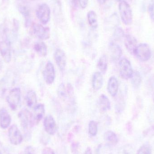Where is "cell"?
Returning a JSON list of instances; mask_svg holds the SVG:
<instances>
[{
  "instance_id": "60d3db41",
  "label": "cell",
  "mask_w": 154,
  "mask_h": 154,
  "mask_svg": "<svg viewBox=\"0 0 154 154\" xmlns=\"http://www.w3.org/2000/svg\"><path fill=\"white\" fill-rule=\"evenodd\" d=\"M152 83L154 87V75H153V76L152 77Z\"/></svg>"
},
{
  "instance_id": "ab89813d",
  "label": "cell",
  "mask_w": 154,
  "mask_h": 154,
  "mask_svg": "<svg viewBox=\"0 0 154 154\" xmlns=\"http://www.w3.org/2000/svg\"><path fill=\"white\" fill-rule=\"evenodd\" d=\"M108 0H97L98 2L100 5H103Z\"/></svg>"
},
{
  "instance_id": "74e56055",
  "label": "cell",
  "mask_w": 154,
  "mask_h": 154,
  "mask_svg": "<svg viewBox=\"0 0 154 154\" xmlns=\"http://www.w3.org/2000/svg\"><path fill=\"white\" fill-rule=\"evenodd\" d=\"M83 154H92V150L90 147H87Z\"/></svg>"
},
{
  "instance_id": "5bb4252c",
  "label": "cell",
  "mask_w": 154,
  "mask_h": 154,
  "mask_svg": "<svg viewBox=\"0 0 154 154\" xmlns=\"http://www.w3.org/2000/svg\"><path fill=\"white\" fill-rule=\"evenodd\" d=\"M33 109V113L32 114L33 122L34 124H38L44 116L45 107L43 104H39L36 105Z\"/></svg>"
},
{
  "instance_id": "7c38bea8",
  "label": "cell",
  "mask_w": 154,
  "mask_h": 154,
  "mask_svg": "<svg viewBox=\"0 0 154 154\" xmlns=\"http://www.w3.org/2000/svg\"><path fill=\"white\" fill-rule=\"evenodd\" d=\"M44 127L45 131L50 135H54L56 134L57 130V125L54 118L51 116L48 115L44 120Z\"/></svg>"
},
{
  "instance_id": "4fadbf2b",
  "label": "cell",
  "mask_w": 154,
  "mask_h": 154,
  "mask_svg": "<svg viewBox=\"0 0 154 154\" xmlns=\"http://www.w3.org/2000/svg\"><path fill=\"white\" fill-rule=\"evenodd\" d=\"M54 58L59 68L62 71L64 70L66 65V57L65 52L60 49H57L55 51Z\"/></svg>"
},
{
  "instance_id": "8d00e7d4",
  "label": "cell",
  "mask_w": 154,
  "mask_h": 154,
  "mask_svg": "<svg viewBox=\"0 0 154 154\" xmlns=\"http://www.w3.org/2000/svg\"><path fill=\"white\" fill-rule=\"evenodd\" d=\"M70 4L74 7H76L77 3H78V0H69Z\"/></svg>"
},
{
  "instance_id": "bcb514c9",
  "label": "cell",
  "mask_w": 154,
  "mask_h": 154,
  "mask_svg": "<svg viewBox=\"0 0 154 154\" xmlns=\"http://www.w3.org/2000/svg\"><path fill=\"white\" fill-rule=\"evenodd\" d=\"M0 154H1V152H0Z\"/></svg>"
},
{
  "instance_id": "9c48e42d",
  "label": "cell",
  "mask_w": 154,
  "mask_h": 154,
  "mask_svg": "<svg viewBox=\"0 0 154 154\" xmlns=\"http://www.w3.org/2000/svg\"><path fill=\"white\" fill-rule=\"evenodd\" d=\"M32 27L33 34L38 38L42 40H45L50 38L49 28L37 23H33Z\"/></svg>"
},
{
  "instance_id": "8992f818",
  "label": "cell",
  "mask_w": 154,
  "mask_h": 154,
  "mask_svg": "<svg viewBox=\"0 0 154 154\" xmlns=\"http://www.w3.org/2000/svg\"><path fill=\"white\" fill-rule=\"evenodd\" d=\"M19 117L21 125L25 131H29L34 124L32 114L27 109L22 110L19 113Z\"/></svg>"
},
{
  "instance_id": "f6af8a7d",
  "label": "cell",
  "mask_w": 154,
  "mask_h": 154,
  "mask_svg": "<svg viewBox=\"0 0 154 154\" xmlns=\"http://www.w3.org/2000/svg\"><path fill=\"white\" fill-rule=\"evenodd\" d=\"M128 1H132V0H128Z\"/></svg>"
},
{
  "instance_id": "2e32d148",
  "label": "cell",
  "mask_w": 154,
  "mask_h": 154,
  "mask_svg": "<svg viewBox=\"0 0 154 154\" xmlns=\"http://www.w3.org/2000/svg\"><path fill=\"white\" fill-rule=\"evenodd\" d=\"M11 116L5 109L0 110V126L3 129H6L11 125Z\"/></svg>"
},
{
  "instance_id": "277c9868",
  "label": "cell",
  "mask_w": 154,
  "mask_h": 154,
  "mask_svg": "<svg viewBox=\"0 0 154 154\" xmlns=\"http://www.w3.org/2000/svg\"><path fill=\"white\" fill-rule=\"evenodd\" d=\"M119 74L124 79H131L134 74L133 67L129 60L127 59H122L119 62Z\"/></svg>"
},
{
  "instance_id": "484cf974",
  "label": "cell",
  "mask_w": 154,
  "mask_h": 154,
  "mask_svg": "<svg viewBox=\"0 0 154 154\" xmlns=\"http://www.w3.org/2000/svg\"><path fill=\"white\" fill-rule=\"evenodd\" d=\"M131 79L133 87L135 89L139 88L142 82V77L140 73L138 71H136L134 73Z\"/></svg>"
},
{
  "instance_id": "d590c367",
  "label": "cell",
  "mask_w": 154,
  "mask_h": 154,
  "mask_svg": "<svg viewBox=\"0 0 154 154\" xmlns=\"http://www.w3.org/2000/svg\"><path fill=\"white\" fill-rule=\"evenodd\" d=\"M42 154H55L53 149L50 147H45L42 150Z\"/></svg>"
},
{
  "instance_id": "f546056e",
  "label": "cell",
  "mask_w": 154,
  "mask_h": 154,
  "mask_svg": "<svg viewBox=\"0 0 154 154\" xmlns=\"http://www.w3.org/2000/svg\"><path fill=\"white\" fill-rule=\"evenodd\" d=\"M72 154H79L80 145L78 142H73L70 146Z\"/></svg>"
},
{
  "instance_id": "7a4b0ae2",
  "label": "cell",
  "mask_w": 154,
  "mask_h": 154,
  "mask_svg": "<svg viewBox=\"0 0 154 154\" xmlns=\"http://www.w3.org/2000/svg\"><path fill=\"white\" fill-rule=\"evenodd\" d=\"M134 55L141 61L146 62L151 58L152 51L148 44L141 43L137 46L134 51Z\"/></svg>"
},
{
  "instance_id": "5b68a950",
  "label": "cell",
  "mask_w": 154,
  "mask_h": 154,
  "mask_svg": "<svg viewBox=\"0 0 154 154\" xmlns=\"http://www.w3.org/2000/svg\"><path fill=\"white\" fill-rule=\"evenodd\" d=\"M36 16L43 24H46L51 19V9L47 3H42L38 7L36 12Z\"/></svg>"
},
{
  "instance_id": "603a6c76",
  "label": "cell",
  "mask_w": 154,
  "mask_h": 154,
  "mask_svg": "<svg viewBox=\"0 0 154 154\" xmlns=\"http://www.w3.org/2000/svg\"><path fill=\"white\" fill-rule=\"evenodd\" d=\"M26 104L29 108H33L37 105V97L35 91L31 90L28 91L26 97Z\"/></svg>"
},
{
  "instance_id": "6da1fadb",
  "label": "cell",
  "mask_w": 154,
  "mask_h": 154,
  "mask_svg": "<svg viewBox=\"0 0 154 154\" xmlns=\"http://www.w3.org/2000/svg\"><path fill=\"white\" fill-rule=\"evenodd\" d=\"M119 10L123 23L127 26L131 25L133 21V12L128 3L123 0L120 1L119 4Z\"/></svg>"
},
{
  "instance_id": "83f0119b",
  "label": "cell",
  "mask_w": 154,
  "mask_h": 154,
  "mask_svg": "<svg viewBox=\"0 0 154 154\" xmlns=\"http://www.w3.org/2000/svg\"><path fill=\"white\" fill-rule=\"evenodd\" d=\"M137 154H152V147L149 143H145L137 151Z\"/></svg>"
},
{
  "instance_id": "ac0fdd59",
  "label": "cell",
  "mask_w": 154,
  "mask_h": 154,
  "mask_svg": "<svg viewBox=\"0 0 154 154\" xmlns=\"http://www.w3.org/2000/svg\"><path fill=\"white\" fill-rule=\"evenodd\" d=\"M108 91L112 97H115L117 94L119 89V83L117 79L112 77L109 79L107 86Z\"/></svg>"
},
{
  "instance_id": "d6986e66",
  "label": "cell",
  "mask_w": 154,
  "mask_h": 154,
  "mask_svg": "<svg viewBox=\"0 0 154 154\" xmlns=\"http://www.w3.org/2000/svg\"><path fill=\"white\" fill-rule=\"evenodd\" d=\"M104 140L109 146H115L118 143V138L116 133L112 131H108L105 133Z\"/></svg>"
},
{
  "instance_id": "cb8c5ba5",
  "label": "cell",
  "mask_w": 154,
  "mask_h": 154,
  "mask_svg": "<svg viewBox=\"0 0 154 154\" xmlns=\"http://www.w3.org/2000/svg\"><path fill=\"white\" fill-rule=\"evenodd\" d=\"M34 49L36 53L41 57H46L48 54L47 45L43 42H36L34 46Z\"/></svg>"
},
{
  "instance_id": "3957f363",
  "label": "cell",
  "mask_w": 154,
  "mask_h": 154,
  "mask_svg": "<svg viewBox=\"0 0 154 154\" xmlns=\"http://www.w3.org/2000/svg\"><path fill=\"white\" fill-rule=\"evenodd\" d=\"M6 100L12 110H16L20 103V89L19 88H15L11 89L8 94Z\"/></svg>"
},
{
  "instance_id": "8fae6325",
  "label": "cell",
  "mask_w": 154,
  "mask_h": 154,
  "mask_svg": "<svg viewBox=\"0 0 154 154\" xmlns=\"http://www.w3.org/2000/svg\"><path fill=\"white\" fill-rule=\"evenodd\" d=\"M43 75L44 80L47 84L50 85L53 83L55 81L56 74L54 66L50 61H48L46 65Z\"/></svg>"
},
{
  "instance_id": "ffe728a7",
  "label": "cell",
  "mask_w": 154,
  "mask_h": 154,
  "mask_svg": "<svg viewBox=\"0 0 154 154\" xmlns=\"http://www.w3.org/2000/svg\"><path fill=\"white\" fill-rule=\"evenodd\" d=\"M103 78L101 73L97 72L94 73L92 77V84L93 89L99 90L103 86Z\"/></svg>"
},
{
  "instance_id": "30bf717a",
  "label": "cell",
  "mask_w": 154,
  "mask_h": 154,
  "mask_svg": "<svg viewBox=\"0 0 154 154\" xmlns=\"http://www.w3.org/2000/svg\"><path fill=\"white\" fill-rule=\"evenodd\" d=\"M0 53L6 63L10 62L11 59V43L8 40L0 42Z\"/></svg>"
},
{
  "instance_id": "9a60e30c",
  "label": "cell",
  "mask_w": 154,
  "mask_h": 154,
  "mask_svg": "<svg viewBox=\"0 0 154 154\" xmlns=\"http://www.w3.org/2000/svg\"><path fill=\"white\" fill-rule=\"evenodd\" d=\"M124 38L125 47L128 52L131 54H134V51L137 46V40L134 37L130 34L125 35Z\"/></svg>"
},
{
  "instance_id": "1f68e13d",
  "label": "cell",
  "mask_w": 154,
  "mask_h": 154,
  "mask_svg": "<svg viewBox=\"0 0 154 154\" xmlns=\"http://www.w3.org/2000/svg\"><path fill=\"white\" fill-rule=\"evenodd\" d=\"M109 150L103 145H100L97 150V154H110Z\"/></svg>"
},
{
  "instance_id": "f1b7e54d",
  "label": "cell",
  "mask_w": 154,
  "mask_h": 154,
  "mask_svg": "<svg viewBox=\"0 0 154 154\" xmlns=\"http://www.w3.org/2000/svg\"><path fill=\"white\" fill-rule=\"evenodd\" d=\"M113 36L116 40H120L125 37V32L122 28L117 27L114 32Z\"/></svg>"
},
{
  "instance_id": "836d02e7",
  "label": "cell",
  "mask_w": 154,
  "mask_h": 154,
  "mask_svg": "<svg viewBox=\"0 0 154 154\" xmlns=\"http://www.w3.org/2000/svg\"><path fill=\"white\" fill-rule=\"evenodd\" d=\"M24 154H36L35 150L32 146H28L24 150Z\"/></svg>"
},
{
  "instance_id": "b9f144b4",
  "label": "cell",
  "mask_w": 154,
  "mask_h": 154,
  "mask_svg": "<svg viewBox=\"0 0 154 154\" xmlns=\"http://www.w3.org/2000/svg\"><path fill=\"white\" fill-rule=\"evenodd\" d=\"M152 99L154 102V93L152 94Z\"/></svg>"
},
{
  "instance_id": "d4e9b609",
  "label": "cell",
  "mask_w": 154,
  "mask_h": 154,
  "mask_svg": "<svg viewBox=\"0 0 154 154\" xmlns=\"http://www.w3.org/2000/svg\"><path fill=\"white\" fill-rule=\"evenodd\" d=\"M108 60L106 55H103L100 57L97 63V67L101 73L105 74L108 67Z\"/></svg>"
},
{
  "instance_id": "f35d334b",
  "label": "cell",
  "mask_w": 154,
  "mask_h": 154,
  "mask_svg": "<svg viewBox=\"0 0 154 154\" xmlns=\"http://www.w3.org/2000/svg\"><path fill=\"white\" fill-rule=\"evenodd\" d=\"M73 135L72 133H69L68 135L67 140L69 142H70L71 140L73 139Z\"/></svg>"
},
{
  "instance_id": "e0dca14e",
  "label": "cell",
  "mask_w": 154,
  "mask_h": 154,
  "mask_svg": "<svg viewBox=\"0 0 154 154\" xmlns=\"http://www.w3.org/2000/svg\"><path fill=\"white\" fill-rule=\"evenodd\" d=\"M112 59L115 61L119 60L122 55V50L119 45L114 42H111L109 45Z\"/></svg>"
},
{
  "instance_id": "7402d4cb",
  "label": "cell",
  "mask_w": 154,
  "mask_h": 154,
  "mask_svg": "<svg viewBox=\"0 0 154 154\" xmlns=\"http://www.w3.org/2000/svg\"><path fill=\"white\" fill-rule=\"evenodd\" d=\"M88 23L91 28L93 29H96L98 26L97 15L94 11H90L87 14Z\"/></svg>"
},
{
  "instance_id": "e575fe53",
  "label": "cell",
  "mask_w": 154,
  "mask_h": 154,
  "mask_svg": "<svg viewBox=\"0 0 154 154\" xmlns=\"http://www.w3.org/2000/svg\"><path fill=\"white\" fill-rule=\"evenodd\" d=\"M78 3L82 9H85L88 6V0H78Z\"/></svg>"
},
{
  "instance_id": "52a82bcc",
  "label": "cell",
  "mask_w": 154,
  "mask_h": 154,
  "mask_svg": "<svg viewBox=\"0 0 154 154\" xmlns=\"http://www.w3.org/2000/svg\"><path fill=\"white\" fill-rule=\"evenodd\" d=\"M17 8L20 13L25 18V25L29 27L31 23L30 9L26 0H18Z\"/></svg>"
},
{
  "instance_id": "7bdbcfd3",
  "label": "cell",
  "mask_w": 154,
  "mask_h": 154,
  "mask_svg": "<svg viewBox=\"0 0 154 154\" xmlns=\"http://www.w3.org/2000/svg\"><path fill=\"white\" fill-rule=\"evenodd\" d=\"M116 2H120V1H122V0H116Z\"/></svg>"
},
{
  "instance_id": "d6a6232c",
  "label": "cell",
  "mask_w": 154,
  "mask_h": 154,
  "mask_svg": "<svg viewBox=\"0 0 154 154\" xmlns=\"http://www.w3.org/2000/svg\"><path fill=\"white\" fill-rule=\"evenodd\" d=\"M148 12L151 20L154 22V3L149 6Z\"/></svg>"
},
{
  "instance_id": "44dd1931",
  "label": "cell",
  "mask_w": 154,
  "mask_h": 154,
  "mask_svg": "<svg viewBox=\"0 0 154 154\" xmlns=\"http://www.w3.org/2000/svg\"><path fill=\"white\" fill-rule=\"evenodd\" d=\"M99 106L102 112H106L111 108L110 101L108 98L104 94H102L99 99Z\"/></svg>"
},
{
  "instance_id": "4dcf8cb0",
  "label": "cell",
  "mask_w": 154,
  "mask_h": 154,
  "mask_svg": "<svg viewBox=\"0 0 154 154\" xmlns=\"http://www.w3.org/2000/svg\"><path fill=\"white\" fill-rule=\"evenodd\" d=\"M133 148L130 145H127L122 147L119 154H131L133 152Z\"/></svg>"
},
{
  "instance_id": "ba28073f",
  "label": "cell",
  "mask_w": 154,
  "mask_h": 154,
  "mask_svg": "<svg viewBox=\"0 0 154 154\" xmlns=\"http://www.w3.org/2000/svg\"><path fill=\"white\" fill-rule=\"evenodd\" d=\"M9 140L12 144L18 145L22 142L23 137L18 127L15 125L11 126L8 130Z\"/></svg>"
},
{
  "instance_id": "4316f807",
  "label": "cell",
  "mask_w": 154,
  "mask_h": 154,
  "mask_svg": "<svg viewBox=\"0 0 154 154\" xmlns=\"http://www.w3.org/2000/svg\"><path fill=\"white\" fill-rule=\"evenodd\" d=\"M98 132L97 124L94 120L90 121L88 124V133L91 136H96Z\"/></svg>"
},
{
  "instance_id": "ee69618b",
  "label": "cell",
  "mask_w": 154,
  "mask_h": 154,
  "mask_svg": "<svg viewBox=\"0 0 154 154\" xmlns=\"http://www.w3.org/2000/svg\"><path fill=\"white\" fill-rule=\"evenodd\" d=\"M153 149L154 150V142L153 143Z\"/></svg>"
}]
</instances>
